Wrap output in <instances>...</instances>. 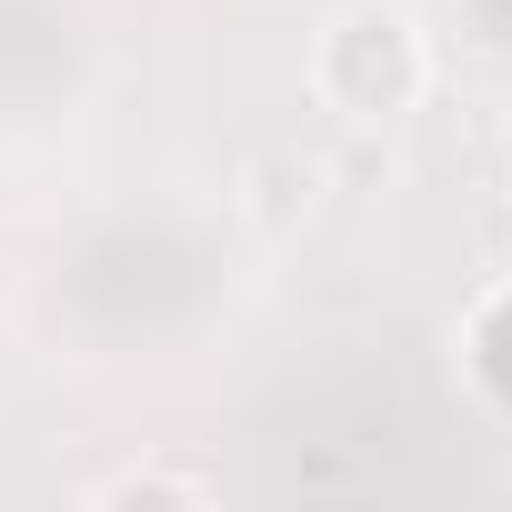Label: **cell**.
<instances>
[{"label": "cell", "mask_w": 512, "mask_h": 512, "mask_svg": "<svg viewBox=\"0 0 512 512\" xmlns=\"http://www.w3.org/2000/svg\"><path fill=\"white\" fill-rule=\"evenodd\" d=\"M312 91H322L342 121H402V111L432 91L422 21L402 11V0H352V11L322 31V51H312Z\"/></svg>", "instance_id": "6da1fadb"}, {"label": "cell", "mask_w": 512, "mask_h": 512, "mask_svg": "<svg viewBox=\"0 0 512 512\" xmlns=\"http://www.w3.org/2000/svg\"><path fill=\"white\" fill-rule=\"evenodd\" d=\"M462 352H472V382L512 412V292H492L482 312H472V332H462Z\"/></svg>", "instance_id": "7a4b0ae2"}, {"label": "cell", "mask_w": 512, "mask_h": 512, "mask_svg": "<svg viewBox=\"0 0 512 512\" xmlns=\"http://www.w3.org/2000/svg\"><path fill=\"white\" fill-rule=\"evenodd\" d=\"M211 482L201 472H111V482H91V502H201Z\"/></svg>", "instance_id": "3957f363"}]
</instances>
